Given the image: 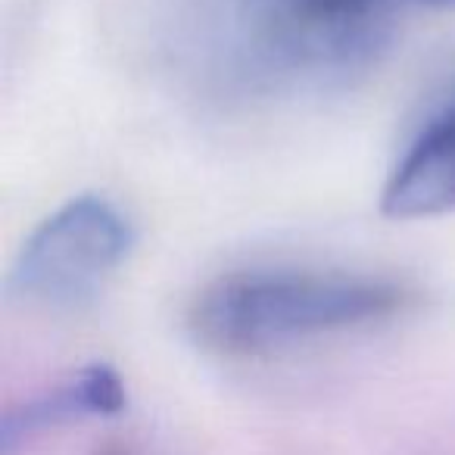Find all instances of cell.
I'll use <instances>...</instances> for the list:
<instances>
[{
  "label": "cell",
  "mask_w": 455,
  "mask_h": 455,
  "mask_svg": "<svg viewBox=\"0 0 455 455\" xmlns=\"http://www.w3.org/2000/svg\"><path fill=\"white\" fill-rule=\"evenodd\" d=\"M122 384L109 368L97 365L88 368L84 374H78L72 384H66L63 390H57L53 396L41 399V403L28 405L22 415L7 418L4 427V440H13L22 430L41 427L47 421H60V418L72 415H103V411H119L122 409Z\"/></svg>",
  "instance_id": "cell-4"
},
{
  "label": "cell",
  "mask_w": 455,
  "mask_h": 455,
  "mask_svg": "<svg viewBox=\"0 0 455 455\" xmlns=\"http://www.w3.org/2000/svg\"><path fill=\"white\" fill-rule=\"evenodd\" d=\"M427 7H436V10H455V0H421Z\"/></svg>",
  "instance_id": "cell-6"
},
{
  "label": "cell",
  "mask_w": 455,
  "mask_h": 455,
  "mask_svg": "<svg viewBox=\"0 0 455 455\" xmlns=\"http://www.w3.org/2000/svg\"><path fill=\"white\" fill-rule=\"evenodd\" d=\"M380 209L390 219H434L455 209V100L399 159Z\"/></svg>",
  "instance_id": "cell-3"
},
{
  "label": "cell",
  "mask_w": 455,
  "mask_h": 455,
  "mask_svg": "<svg viewBox=\"0 0 455 455\" xmlns=\"http://www.w3.org/2000/svg\"><path fill=\"white\" fill-rule=\"evenodd\" d=\"M134 243L128 219L103 196H78L26 241L13 287L35 303L72 309L103 291Z\"/></svg>",
  "instance_id": "cell-2"
},
{
  "label": "cell",
  "mask_w": 455,
  "mask_h": 455,
  "mask_svg": "<svg viewBox=\"0 0 455 455\" xmlns=\"http://www.w3.org/2000/svg\"><path fill=\"white\" fill-rule=\"evenodd\" d=\"M284 10L322 41L343 53L365 41V28L380 0H281Z\"/></svg>",
  "instance_id": "cell-5"
},
{
  "label": "cell",
  "mask_w": 455,
  "mask_h": 455,
  "mask_svg": "<svg viewBox=\"0 0 455 455\" xmlns=\"http://www.w3.org/2000/svg\"><path fill=\"white\" fill-rule=\"evenodd\" d=\"M415 293L371 275L237 272L196 293L190 331L206 349L259 355L322 334L368 328L409 309Z\"/></svg>",
  "instance_id": "cell-1"
}]
</instances>
